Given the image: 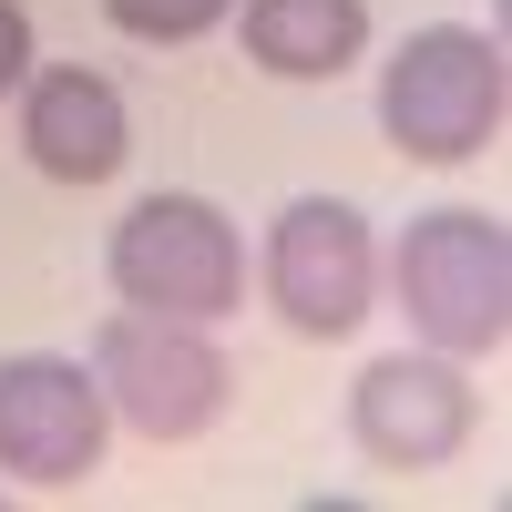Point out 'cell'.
Wrapping results in <instances>:
<instances>
[{
    "mask_svg": "<svg viewBox=\"0 0 512 512\" xmlns=\"http://www.w3.org/2000/svg\"><path fill=\"white\" fill-rule=\"evenodd\" d=\"M400 287V318L441 359H492L512 338V236L482 205H431L400 226V256L379 267Z\"/></svg>",
    "mask_w": 512,
    "mask_h": 512,
    "instance_id": "1",
    "label": "cell"
},
{
    "mask_svg": "<svg viewBox=\"0 0 512 512\" xmlns=\"http://www.w3.org/2000/svg\"><path fill=\"white\" fill-rule=\"evenodd\" d=\"M502 103H512L502 41L461 31V21L410 31L390 52V72H379V123H390V144L410 164H472L502 134Z\"/></svg>",
    "mask_w": 512,
    "mask_h": 512,
    "instance_id": "2",
    "label": "cell"
},
{
    "mask_svg": "<svg viewBox=\"0 0 512 512\" xmlns=\"http://www.w3.org/2000/svg\"><path fill=\"white\" fill-rule=\"evenodd\" d=\"M113 297L123 308H154V318H226L246 297V246L205 195H144L134 216L113 226Z\"/></svg>",
    "mask_w": 512,
    "mask_h": 512,
    "instance_id": "3",
    "label": "cell"
},
{
    "mask_svg": "<svg viewBox=\"0 0 512 512\" xmlns=\"http://www.w3.org/2000/svg\"><path fill=\"white\" fill-rule=\"evenodd\" d=\"M93 379H103V410L134 420L144 441H195V431H216V410H226V390H236L226 359H216V338H205L195 318H154V308L103 318Z\"/></svg>",
    "mask_w": 512,
    "mask_h": 512,
    "instance_id": "4",
    "label": "cell"
},
{
    "mask_svg": "<svg viewBox=\"0 0 512 512\" xmlns=\"http://www.w3.org/2000/svg\"><path fill=\"white\" fill-rule=\"evenodd\" d=\"M267 297L297 338H349L379 308V236L349 195H297L267 236Z\"/></svg>",
    "mask_w": 512,
    "mask_h": 512,
    "instance_id": "5",
    "label": "cell"
},
{
    "mask_svg": "<svg viewBox=\"0 0 512 512\" xmlns=\"http://www.w3.org/2000/svg\"><path fill=\"white\" fill-rule=\"evenodd\" d=\"M103 379L93 359H52V349H21L0 359V472L31 482V492H72L82 472H103Z\"/></svg>",
    "mask_w": 512,
    "mask_h": 512,
    "instance_id": "6",
    "label": "cell"
},
{
    "mask_svg": "<svg viewBox=\"0 0 512 512\" xmlns=\"http://www.w3.org/2000/svg\"><path fill=\"white\" fill-rule=\"evenodd\" d=\"M349 431L379 472H441L472 441V390H461V369L441 349L431 359H369L349 390Z\"/></svg>",
    "mask_w": 512,
    "mask_h": 512,
    "instance_id": "7",
    "label": "cell"
},
{
    "mask_svg": "<svg viewBox=\"0 0 512 512\" xmlns=\"http://www.w3.org/2000/svg\"><path fill=\"white\" fill-rule=\"evenodd\" d=\"M21 144L52 185H103L123 154H134V113H123V93L103 72L82 62H52L21 82Z\"/></svg>",
    "mask_w": 512,
    "mask_h": 512,
    "instance_id": "8",
    "label": "cell"
},
{
    "mask_svg": "<svg viewBox=\"0 0 512 512\" xmlns=\"http://www.w3.org/2000/svg\"><path fill=\"white\" fill-rule=\"evenodd\" d=\"M369 52V0H246V62L277 82H328Z\"/></svg>",
    "mask_w": 512,
    "mask_h": 512,
    "instance_id": "9",
    "label": "cell"
},
{
    "mask_svg": "<svg viewBox=\"0 0 512 512\" xmlns=\"http://www.w3.org/2000/svg\"><path fill=\"white\" fill-rule=\"evenodd\" d=\"M113 31H134V41H195V31H216L236 0H103Z\"/></svg>",
    "mask_w": 512,
    "mask_h": 512,
    "instance_id": "10",
    "label": "cell"
},
{
    "mask_svg": "<svg viewBox=\"0 0 512 512\" xmlns=\"http://www.w3.org/2000/svg\"><path fill=\"white\" fill-rule=\"evenodd\" d=\"M21 82H31V11L0 0V93H21Z\"/></svg>",
    "mask_w": 512,
    "mask_h": 512,
    "instance_id": "11",
    "label": "cell"
}]
</instances>
